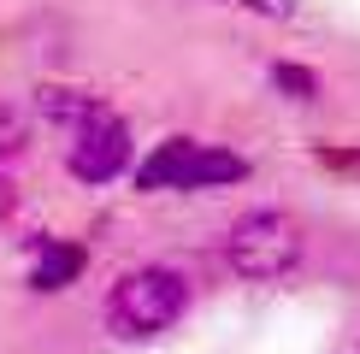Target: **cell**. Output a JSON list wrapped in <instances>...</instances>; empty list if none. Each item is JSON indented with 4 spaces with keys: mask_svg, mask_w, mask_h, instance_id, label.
Returning <instances> with one entry per match:
<instances>
[{
    "mask_svg": "<svg viewBox=\"0 0 360 354\" xmlns=\"http://www.w3.org/2000/svg\"><path fill=\"white\" fill-rule=\"evenodd\" d=\"M24 136H30V124H24V112L18 107H6V100H0V159H12L24 148Z\"/></svg>",
    "mask_w": 360,
    "mask_h": 354,
    "instance_id": "ba28073f",
    "label": "cell"
},
{
    "mask_svg": "<svg viewBox=\"0 0 360 354\" xmlns=\"http://www.w3.org/2000/svg\"><path fill=\"white\" fill-rule=\"evenodd\" d=\"M354 354H360V343H354Z\"/></svg>",
    "mask_w": 360,
    "mask_h": 354,
    "instance_id": "7c38bea8",
    "label": "cell"
},
{
    "mask_svg": "<svg viewBox=\"0 0 360 354\" xmlns=\"http://www.w3.org/2000/svg\"><path fill=\"white\" fill-rule=\"evenodd\" d=\"M71 154H65V166L77 183H112L118 171L130 166V124L124 118H112V112H101L95 124H83V130H71Z\"/></svg>",
    "mask_w": 360,
    "mask_h": 354,
    "instance_id": "277c9868",
    "label": "cell"
},
{
    "mask_svg": "<svg viewBox=\"0 0 360 354\" xmlns=\"http://www.w3.org/2000/svg\"><path fill=\"white\" fill-rule=\"evenodd\" d=\"M36 107L48 124H65V130H83V124H95L101 112H107V100L95 95V88H65V83H48V88H36Z\"/></svg>",
    "mask_w": 360,
    "mask_h": 354,
    "instance_id": "8992f818",
    "label": "cell"
},
{
    "mask_svg": "<svg viewBox=\"0 0 360 354\" xmlns=\"http://www.w3.org/2000/svg\"><path fill=\"white\" fill-rule=\"evenodd\" d=\"M224 6H243V12H260V18H295V0H224Z\"/></svg>",
    "mask_w": 360,
    "mask_h": 354,
    "instance_id": "30bf717a",
    "label": "cell"
},
{
    "mask_svg": "<svg viewBox=\"0 0 360 354\" xmlns=\"http://www.w3.org/2000/svg\"><path fill=\"white\" fill-rule=\"evenodd\" d=\"M307 254V236H302V218L283 213V206H254L243 213L231 230H224V260H231L236 277L248 284H278L290 277Z\"/></svg>",
    "mask_w": 360,
    "mask_h": 354,
    "instance_id": "7a4b0ae2",
    "label": "cell"
},
{
    "mask_svg": "<svg viewBox=\"0 0 360 354\" xmlns=\"http://www.w3.org/2000/svg\"><path fill=\"white\" fill-rule=\"evenodd\" d=\"M266 77H272V88L283 100H319L325 95V83H319V71H307V65H295V59H272V71H266Z\"/></svg>",
    "mask_w": 360,
    "mask_h": 354,
    "instance_id": "52a82bcc",
    "label": "cell"
},
{
    "mask_svg": "<svg viewBox=\"0 0 360 354\" xmlns=\"http://www.w3.org/2000/svg\"><path fill=\"white\" fill-rule=\"evenodd\" d=\"M243 177H248L243 154L195 142V136H166L136 166V189H224V183H243Z\"/></svg>",
    "mask_w": 360,
    "mask_h": 354,
    "instance_id": "3957f363",
    "label": "cell"
},
{
    "mask_svg": "<svg viewBox=\"0 0 360 354\" xmlns=\"http://www.w3.org/2000/svg\"><path fill=\"white\" fill-rule=\"evenodd\" d=\"M325 171H342V177H360V148H313Z\"/></svg>",
    "mask_w": 360,
    "mask_h": 354,
    "instance_id": "9c48e42d",
    "label": "cell"
},
{
    "mask_svg": "<svg viewBox=\"0 0 360 354\" xmlns=\"http://www.w3.org/2000/svg\"><path fill=\"white\" fill-rule=\"evenodd\" d=\"M89 266V248L83 242H65V236H36L30 248V289L53 295V289H71Z\"/></svg>",
    "mask_w": 360,
    "mask_h": 354,
    "instance_id": "5b68a950",
    "label": "cell"
},
{
    "mask_svg": "<svg viewBox=\"0 0 360 354\" xmlns=\"http://www.w3.org/2000/svg\"><path fill=\"white\" fill-rule=\"evenodd\" d=\"M12 201H18V195H12V183H6V177H0V225H6V218H12Z\"/></svg>",
    "mask_w": 360,
    "mask_h": 354,
    "instance_id": "8fae6325",
    "label": "cell"
},
{
    "mask_svg": "<svg viewBox=\"0 0 360 354\" xmlns=\"http://www.w3.org/2000/svg\"><path fill=\"white\" fill-rule=\"evenodd\" d=\"M189 307V277L177 266H130L107 289V331L124 343H148V336L172 331Z\"/></svg>",
    "mask_w": 360,
    "mask_h": 354,
    "instance_id": "6da1fadb",
    "label": "cell"
}]
</instances>
